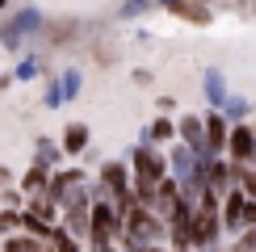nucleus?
<instances>
[{"label":"nucleus","mask_w":256,"mask_h":252,"mask_svg":"<svg viewBox=\"0 0 256 252\" xmlns=\"http://www.w3.org/2000/svg\"><path fill=\"white\" fill-rule=\"evenodd\" d=\"M122 236V214L114 210L110 198H92V218H88V248H110Z\"/></svg>","instance_id":"nucleus-1"},{"label":"nucleus","mask_w":256,"mask_h":252,"mask_svg":"<svg viewBox=\"0 0 256 252\" xmlns=\"http://www.w3.org/2000/svg\"><path fill=\"white\" fill-rule=\"evenodd\" d=\"M160 176H168V160L152 143H138L130 152V185H156Z\"/></svg>","instance_id":"nucleus-2"},{"label":"nucleus","mask_w":256,"mask_h":252,"mask_svg":"<svg viewBox=\"0 0 256 252\" xmlns=\"http://www.w3.org/2000/svg\"><path fill=\"white\" fill-rule=\"evenodd\" d=\"M168 172L180 181V189H189V194H202V176H198V152L189 143H176L172 156H168Z\"/></svg>","instance_id":"nucleus-3"},{"label":"nucleus","mask_w":256,"mask_h":252,"mask_svg":"<svg viewBox=\"0 0 256 252\" xmlns=\"http://www.w3.org/2000/svg\"><path fill=\"white\" fill-rule=\"evenodd\" d=\"M206 126V152L210 156H227V134H231V118L218 110V105H210V114L202 118Z\"/></svg>","instance_id":"nucleus-4"},{"label":"nucleus","mask_w":256,"mask_h":252,"mask_svg":"<svg viewBox=\"0 0 256 252\" xmlns=\"http://www.w3.org/2000/svg\"><path fill=\"white\" fill-rule=\"evenodd\" d=\"M84 185V168H63V172H50V181H46V194L59 202V210L72 202V194Z\"/></svg>","instance_id":"nucleus-5"},{"label":"nucleus","mask_w":256,"mask_h":252,"mask_svg":"<svg viewBox=\"0 0 256 252\" xmlns=\"http://www.w3.org/2000/svg\"><path fill=\"white\" fill-rule=\"evenodd\" d=\"M227 160H252V126L248 122H231V134H227Z\"/></svg>","instance_id":"nucleus-6"},{"label":"nucleus","mask_w":256,"mask_h":252,"mask_svg":"<svg viewBox=\"0 0 256 252\" xmlns=\"http://www.w3.org/2000/svg\"><path fill=\"white\" fill-rule=\"evenodd\" d=\"M176 139L189 143L198 156H206V126H202L198 114H180V122H176Z\"/></svg>","instance_id":"nucleus-7"},{"label":"nucleus","mask_w":256,"mask_h":252,"mask_svg":"<svg viewBox=\"0 0 256 252\" xmlns=\"http://www.w3.org/2000/svg\"><path fill=\"white\" fill-rule=\"evenodd\" d=\"M244 185H231L227 194H222V227L227 231H240L244 227Z\"/></svg>","instance_id":"nucleus-8"},{"label":"nucleus","mask_w":256,"mask_h":252,"mask_svg":"<svg viewBox=\"0 0 256 252\" xmlns=\"http://www.w3.org/2000/svg\"><path fill=\"white\" fill-rule=\"evenodd\" d=\"M164 8H168L172 17L194 21V26H206V21H210V4H206V0H168Z\"/></svg>","instance_id":"nucleus-9"},{"label":"nucleus","mask_w":256,"mask_h":252,"mask_svg":"<svg viewBox=\"0 0 256 252\" xmlns=\"http://www.w3.org/2000/svg\"><path fill=\"white\" fill-rule=\"evenodd\" d=\"M88 143H92V134H88V126L84 122H72V126H63V156H84L88 152Z\"/></svg>","instance_id":"nucleus-10"},{"label":"nucleus","mask_w":256,"mask_h":252,"mask_svg":"<svg viewBox=\"0 0 256 252\" xmlns=\"http://www.w3.org/2000/svg\"><path fill=\"white\" fill-rule=\"evenodd\" d=\"M130 185V168H126L122 160H105L101 164V189L105 194H118V189Z\"/></svg>","instance_id":"nucleus-11"},{"label":"nucleus","mask_w":256,"mask_h":252,"mask_svg":"<svg viewBox=\"0 0 256 252\" xmlns=\"http://www.w3.org/2000/svg\"><path fill=\"white\" fill-rule=\"evenodd\" d=\"M46 181H50V164L34 160L26 168V176H21V194H38V189H46Z\"/></svg>","instance_id":"nucleus-12"},{"label":"nucleus","mask_w":256,"mask_h":252,"mask_svg":"<svg viewBox=\"0 0 256 252\" xmlns=\"http://www.w3.org/2000/svg\"><path fill=\"white\" fill-rule=\"evenodd\" d=\"M168 139H176V122L164 114V118H156V122L143 130V139H138V143H168Z\"/></svg>","instance_id":"nucleus-13"},{"label":"nucleus","mask_w":256,"mask_h":252,"mask_svg":"<svg viewBox=\"0 0 256 252\" xmlns=\"http://www.w3.org/2000/svg\"><path fill=\"white\" fill-rule=\"evenodd\" d=\"M206 101L218 105V110H222V101H227V76H222V68L206 72Z\"/></svg>","instance_id":"nucleus-14"},{"label":"nucleus","mask_w":256,"mask_h":252,"mask_svg":"<svg viewBox=\"0 0 256 252\" xmlns=\"http://www.w3.org/2000/svg\"><path fill=\"white\" fill-rule=\"evenodd\" d=\"M46 248H59V252H76V248H80V240L72 236L68 227H55V223H50V231H46Z\"/></svg>","instance_id":"nucleus-15"},{"label":"nucleus","mask_w":256,"mask_h":252,"mask_svg":"<svg viewBox=\"0 0 256 252\" xmlns=\"http://www.w3.org/2000/svg\"><path fill=\"white\" fill-rule=\"evenodd\" d=\"M21 231H30V236H38L42 244H46V231H50V223H46V218H38L34 210H21Z\"/></svg>","instance_id":"nucleus-16"},{"label":"nucleus","mask_w":256,"mask_h":252,"mask_svg":"<svg viewBox=\"0 0 256 252\" xmlns=\"http://www.w3.org/2000/svg\"><path fill=\"white\" fill-rule=\"evenodd\" d=\"M4 248L8 252H38V248H46L38 236H4Z\"/></svg>","instance_id":"nucleus-17"},{"label":"nucleus","mask_w":256,"mask_h":252,"mask_svg":"<svg viewBox=\"0 0 256 252\" xmlns=\"http://www.w3.org/2000/svg\"><path fill=\"white\" fill-rule=\"evenodd\" d=\"M222 114H227L231 122H244V118H248V101L236 97V92H227V101H222Z\"/></svg>","instance_id":"nucleus-18"},{"label":"nucleus","mask_w":256,"mask_h":252,"mask_svg":"<svg viewBox=\"0 0 256 252\" xmlns=\"http://www.w3.org/2000/svg\"><path fill=\"white\" fill-rule=\"evenodd\" d=\"M59 156H63V147H59V143L38 139V160H42V164H50V168H55V160H59Z\"/></svg>","instance_id":"nucleus-19"},{"label":"nucleus","mask_w":256,"mask_h":252,"mask_svg":"<svg viewBox=\"0 0 256 252\" xmlns=\"http://www.w3.org/2000/svg\"><path fill=\"white\" fill-rule=\"evenodd\" d=\"M8 231H21V210H0V236H8Z\"/></svg>","instance_id":"nucleus-20"},{"label":"nucleus","mask_w":256,"mask_h":252,"mask_svg":"<svg viewBox=\"0 0 256 252\" xmlns=\"http://www.w3.org/2000/svg\"><path fill=\"white\" fill-rule=\"evenodd\" d=\"M80 84H84V80H80V72H63V80H59V88H63V97L72 101V97H76V92H80Z\"/></svg>","instance_id":"nucleus-21"},{"label":"nucleus","mask_w":256,"mask_h":252,"mask_svg":"<svg viewBox=\"0 0 256 252\" xmlns=\"http://www.w3.org/2000/svg\"><path fill=\"white\" fill-rule=\"evenodd\" d=\"M38 76V59H21L17 63V80H34Z\"/></svg>","instance_id":"nucleus-22"},{"label":"nucleus","mask_w":256,"mask_h":252,"mask_svg":"<svg viewBox=\"0 0 256 252\" xmlns=\"http://www.w3.org/2000/svg\"><path fill=\"white\" fill-rule=\"evenodd\" d=\"M156 0H130V4H122V17H138V13H147Z\"/></svg>","instance_id":"nucleus-23"},{"label":"nucleus","mask_w":256,"mask_h":252,"mask_svg":"<svg viewBox=\"0 0 256 252\" xmlns=\"http://www.w3.org/2000/svg\"><path fill=\"white\" fill-rule=\"evenodd\" d=\"M63 101H68V97H63V88H59V80H55V84L46 88V110H59Z\"/></svg>","instance_id":"nucleus-24"},{"label":"nucleus","mask_w":256,"mask_h":252,"mask_svg":"<svg viewBox=\"0 0 256 252\" xmlns=\"http://www.w3.org/2000/svg\"><path fill=\"white\" fill-rule=\"evenodd\" d=\"M0 202H4V206H13V210H21V206H26V198H21L17 189H4V194H0Z\"/></svg>","instance_id":"nucleus-25"},{"label":"nucleus","mask_w":256,"mask_h":252,"mask_svg":"<svg viewBox=\"0 0 256 252\" xmlns=\"http://www.w3.org/2000/svg\"><path fill=\"white\" fill-rule=\"evenodd\" d=\"M252 164H256V126H252Z\"/></svg>","instance_id":"nucleus-26"},{"label":"nucleus","mask_w":256,"mask_h":252,"mask_svg":"<svg viewBox=\"0 0 256 252\" xmlns=\"http://www.w3.org/2000/svg\"><path fill=\"white\" fill-rule=\"evenodd\" d=\"M0 185H8V172H4V168H0Z\"/></svg>","instance_id":"nucleus-27"},{"label":"nucleus","mask_w":256,"mask_h":252,"mask_svg":"<svg viewBox=\"0 0 256 252\" xmlns=\"http://www.w3.org/2000/svg\"><path fill=\"white\" fill-rule=\"evenodd\" d=\"M4 8H8V0H0V13H4Z\"/></svg>","instance_id":"nucleus-28"},{"label":"nucleus","mask_w":256,"mask_h":252,"mask_svg":"<svg viewBox=\"0 0 256 252\" xmlns=\"http://www.w3.org/2000/svg\"><path fill=\"white\" fill-rule=\"evenodd\" d=\"M160 4H168V0H160Z\"/></svg>","instance_id":"nucleus-29"}]
</instances>
